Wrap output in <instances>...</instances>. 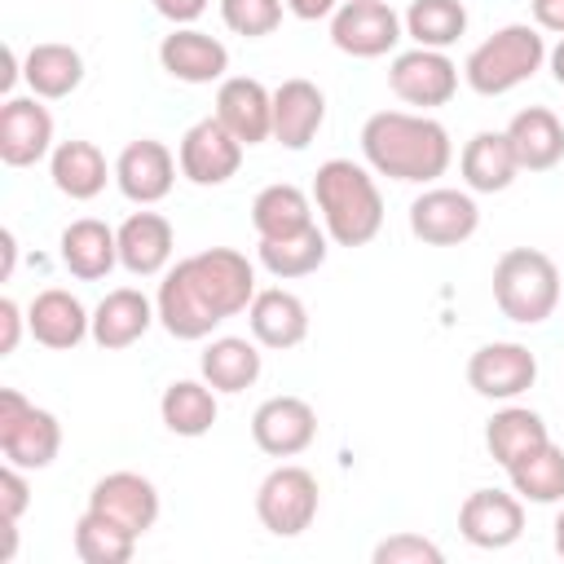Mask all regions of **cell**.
Segmentation results:
<instances>
[{
  "label": "cell",
  "mask_w": 564,
  "mask_h": 564,
  "mask_svg": "<svg viewBox=\"0 0 564 564\" xmlns=\"http://www.w3.org/2000/svg\"><path fill=\"white\" fill-rule=\"evenodd\" d=\"M256 300V264L234 247H207L176 260L154 295V313L172 339H207L220 322Z\"/></svg>",
  "instance_id": "cell-1"
},
{
  "label": "cell",
  "mask_w": 564,
  "mask_h": 564,
  "mask_svg": "<svg viewBox=\"0 0 564 564\" xmlns=\"http://www.w3.org/2000/svg\"><path fill=\"white\" fill-rule=\"evenodd\" d=\"M361 154L379 176L432 185L454 163V141L445 123L423 110H379L361 123Z\"/></svg>",
  "instance_id": "cell-2"
},
{
  "label": "cell",
  "mask_w": 564,
  "mask_h": 564,
  "mask_svg": "<svg viewBox=\"0 0 564 564\" xmlns=\"http://www.w3.org/2000/svg\"><path fill=\"white\" fill-rule=\"evenodd\" d=\"M313 207L335 247H366L383 229V194L370 167L352 159H326L313 176Z\"/></svg>",
  "instance_id": "cell-3"
},
{
  "label": "cell",
  "mask_w": 564,
  "mask_h": 564,
  "mask_svg": "<svg viewBox=\"0 0 564 564\" xmlns=\"http://www.w3.org/2000/svg\"><path fill=\"white\" fill-rule=\"evenodd\" d=\"M546 62V40L538 26L529 22H507L498 26L489 40H480L467 62H463V79L471 93L480 97H502L511 88H520L524 79H533Z\"/></svg>",
  "instance_id": "cell-4"
},
{
  "label": "cell",
  "mask_w": 564,
  "mask_h": 564,
  "mask_svg": "<svg viewBox=\"0 0 564 564\" xmlns=\"http://www.w3.org/2000/svg\"><path fill=\"white\" fill-rule=\"evenodd\" d=\"M564 286H560V269L546 251L538 247H511L498 256L494 264V304L507 322L516 326H538L555 313Z\"/></svg>",
  "instance_id": "cell-5"
},
{
  "label": "cell",
  "mask_w": 564,
  "mask_h": 564,
  "mask_svg": "<svg viewBox=\"0 0 564 564\" xmlns=\"http://www.w3.org/2000/svg\"><path fill=\"white\" fill-rule=\"evenodd\" d=\"M0 449L4 463L22 471H40L62 449V423L48 410L31 405L18 388H0Z\"/></svg>",
  "instance_id": "cell-6"
},
{
  "label": "cell",
  "mask_w": 564,
  "mask_h": 564,
  "mask_svg": "<svg viewBox=\"0 0 564 564\" xmlns=\"http://www.w3.org/2000/svg\"><path fill=\"white\" fill-rule=\"evenodd\" d=\"M317 507H322L317 476L300 463L273 467L256 489V516L273 538H300L317 520Z\"/></svg>",
  "instance_id": "cell-7"
},
{
  "label": "cell",
  "mask_w": 564,
  "mask_h": 564,
  "mask_svg": "<svg viewBox=\"0 0 564 564\" xmlns=\"http://www.w3.org/2000/svg\"><path fill=\"white\" fill-rule=\"evenodd\" d=\"M405 22L388 0H344L330 13V44L348 57H383L397 48Z\"/></svg>",
  "instance_id": "cell-8"
},
{
  "label": "cell",
  "mask_w": 564,
  "mask_h": 564,
  "mask_svg": "<svg viewBox=\"0 0 564 564\" xmlns=\"http://www.w3.org/2000/svg\"><path fill=\"white\" fill-rule=\"evenodd\" d=\"M480 229V207L471 189L432 185L410 203V234L427 247H458Z\"/></svg>",
  "instance_id": "cell-9"
},
{
  "label": "cell",
  "mask_w": 564,
  "mask_h": 564,
  "mask_svg": "<svg viewBox=\"0 0 564 564\" xmlns=\"http://www.w3.org/2000/svg\"><path fill=\"white\" fill-rule=\"evenodd\" d=\"M242 150L247 145L216 115H207L185 128V137L176 145V163H181V176L194 185H225L229 176H238Z\"/></svg>",
  "instance_id": "cell-10"
},
{
  "label": "cell",
  "mask_w": 564,
  "mask_h": 564,
  "mask_svg": "<svg viewBox=\"0 0 564 564\" xmlns=\"http://www.w3.org/2000/svg\"><path fill=\"white\" fill-rule=\"evenodd\" d=\"M388 88L405 101V106H419V110H432V106H445L454 93H458V66L445 57V48H405L392 57L388 66Z\"/></svg>",
  "instance_id": "cell-11"
},
{
  "label": "cell",
  "mask_w": 564,
  "mask_h": 564,
  "mask_svg": "<svg viewBox=\"0 0 564 564\" xmlns=\"http://www.w3.org/2000/svg\"><path fill=\"white\" fill-rule=\"evenodd\" d=\"M538 379V357L516 344V339H494L480 344L467 357V383L485 397V401H516L520 392H529Z\"/></svg>",
  "instance_id": "cell-12"
},
{
  "label": "cell",
  "mask_w": 564,
  "mask_h": 564,
  "mask_svg": "<svg viewBox=\"0 0 564 564\" xmlns=\"http://www.w3.org/2000/svg\"><path fill=\"white\" fill-rule=\"evenodd\" d=\"M251 441L269 458H295L317 441V410L304 397H269L251 414Z\"/></svg>",
  "instance_id": "cell-13"
},
{
  "label": "cell",
  "mask_w": 564,
  "mask_h": 564,
  "mask_svg": "<svg viewBox=\"0 0 564 564\" xmlns=\"http://www.w3.org/2000/svg\"><path fill=\"white\" fill-rule=\"evenodd\" d=\"M458 533L480 551H502L524 533V498L511 489H471L458 507Z\"/></svg>",
  "instance_id": "cell-14"
},
{
  "label": "cell",
  "mask_w": 564,
  "mask_h": 564,
  "mask_svg": "<svg viewBox=\"0 0 564 564\" xmlns=\"http://www.w3.org/2000/svg\"><path fill=\"white\" fill-rule=\"evenodd\" d=\"M176 154L154 141V137H141V141H128L115 159V185L123 198H132L137 207H150V203H163L176 185Z\"/></svg>",
  "instance_id": "cell-15"
},
{
  "label": "cell",
  "mask_w": 564,
  "mask_h": 564,
  "mask_svg": "<svg viewBox=\"0 0 564 564\" xmlns=\"http://www.w3.org/2000/svg\"><path fill=\"white\" fill-rule=\"evenodd\" d=\"M44 97H9L0 106V159L9 167H31L53 154V115Z\"/></svg>",
  "instance_id": "cell-16"
},
{
  "label": "cell",
  "mask_w": 564,
  "mask_h": 564,
  "mask_svg": "<svg viewBox=\"0 0 564 564\" xmlns=\"http://www.w3.org/2000/svg\"><path fill=\"white\" fill-rule=\"evenodd\" d=\"M88 507L110 516L115 524H123L128 533H150L159 520V489L150 476L141 471H106L93 489H88Z\"/></svg>",
  "instance_id": "cell-17"
},
{
  "label": "cell",
  "mask_w": 564,
  "mask_h": 564,
  "mask_svg": "<svg viewBox=\"0 0 564 564\" xmlns=\"http://www.w3.org/2000/svg\"><path fill=\"white\" fill-rule=\"evenodd\" d=\"M242 145H260L273 137V93L251 79V75H225L216 88V110H212Z\"/></svg>",
  "instance_id": "cell-18"
},
{
  "label": "cell",
  "mask_w": 564,
  "mask_h": 564,
  "mask_svg": "<svg viewBox=\"0 0 564 564\" xmlns=\"http://www.w3.org/2000/svg\"><path fill=\"white\" fill-rule=\"evenodd\" d=\"M159 62L181 84H216L229 70V48L198 26H172L159 44Z\"/></svg>",
  "instance_id": "cell-19"
},
{
  "label": "cell",
  "mask_w": 564,
  "mask_h": 564,
  "mask_svg": "<svg viewBox=\"0 0 564 564\" xmlns=\"http://www.w3.org/2000/svg\"><path fill=\"white\" fill-rule=\"evenodd\" d=\"M26 330L35 335V344L70 352L75 344H84V335H93V313L79 304V295L48 286L26 304Z\"/></svg>",
  "instance_id": "cell-20"
},
{
  "label": "cell",
  "mask_w": 564,
  "mask_h": 564,
  "mask_svg": "<svg viewBox=\"0 0 564 564\" xmlns=\"http://www.w3.org/2000/svg\"><path fill=\"white\" fill-rule=\"evenodd\" d=\"M115 234H119V264L132 278L167 273L172 251H176V234H172V220L167 216H159V212H132Z\"/></svg>",
  "instance_id": "cell-21"
},
{
  "label": "cell",
  "mask_w": 564,
  "mask_h": 564,
  "mask_svg": "<svg viewBox=\"0 0 564 564\" xmlns=\"http://www.w3.org/2000/svg\"><path fill=\"white\" fill-rule=\"evenodd\" d=\"M159 322L154 313V300L137 286H115L101 295V304L93 308V344L115 352V348H128L137 344L150 326Z\"/></svg>",
  "instance_id": "cell-22"
},
{
  "label": "cell",
  "mask_w": 564,
  "mask_h": 564,
  "mask_svg": "<svg viewBox=\"0 0 564 564\" xmlns=\"http://www.w3.org/2000/svg\"><path fill=\"white\" fill-rule=\"evenodd\" d=\"M247 326H251V339H256V344L286 352V348L304 344V335H308V308H304V300H300L295 291H286V286H264V291H256V300L247 304Z\"/></svg>",
  "instance_id": "cell-23"
},
{
  "label": "cell",
  "mask_w": 564,
  "mask_h": 564,
  "mask_svg": "<svg viewBox=\"0 0 564 564\" xmlns=\"http://www.w3.org/2000/svg\"><path fill=\"white\" fill-rule=\"evenodd\" d=\"M326 123V97L313 79H282L273 88V141L286 150H304Z\"/></svg>",
  "instance_id": "cell-24"
},
{
  "label": "cell",
  "mask_w": 564,
  "mask_h": 564,
  "mask_svg": "<svg viewBox=\"0 0 564 564\" xmlns=\"http://www.w3.org/2000/svg\"><path fill=\"white\" fill-rule=\"evenodd\" d=\"M57 256H62V264H66L70 278L97 282V278H106V273L119 264V234H115L106 220L79 216V220H70V225L62 229Z\"/></svg>",
  "instance_id": "cell-25"
},
{
  "label": "cell",
  "mask_w": 564,
  "mask_h": 564,
  "mask_svg": "<svg viewBox=\"0 0 564 564\" xmlns=\"http://www.w3.org/2000/svg\"><path fill=\"white\" fill-rule=\"evenodd\" d=\"M520 172H551L564 159V119L546 106H524L511 115V123L502 128Z\"/></svg>",
  "instance_id": "cell-26"
},
{
  "label": "cell",
  "mask_w": 564,
  "mask_h": 564,
  "mask_svg": "<svg viewBox=\"0 0 564 564\" xmlns=\"http://www.w3.org/2000/svg\"><path fill=\"white\" fill-rule=\"evenodd\" d=\"M458 172H463V185H467L471 194H502V189L516 181V172H520L507 132L485 128V132L467 137V145H463V154H458Z\"/></svg>",
  "instance_id": "cell-27"
},
{
  "label": "cell",
  "mask_w": 564,
  "mask_h": 564,
  "mask_svg": "<svg viewBox=\"0 0 564 564\" xmlns=\"http://www.w3.org/2000/svg\"><path fill=\"white\" fill-rule=\"evenodd\" d=\"M48 176L57 185V194L75 198V203H88L106 189V181L115 176V167H106V154L93 145V141H57L53 154H48Z\"/></svg>",
  "instance_id": "cell-28"
},
{
  "label": "cell",
  "mask_w": 564,
  "mask_h": 564,
  "mask_svg": "<svg viewBox=\"0 0 564 564\" xmlns=\"http://www.w3.org/2000/svg\"><path fill=\"white\" fill-rule=\"evenodd\" d=\"M22 79L35 97L44 101H57V97H70L79 84H84V57L79 48L62 44V40H44V44H31L26 57H22Z\"/></svg>",
  "instance_id": "cell-29"
},
{
  "label": "cell",
  "mask_w": 564,
  "mask_h": 564,
  "mask_svg": "<svg viewBox=\"0 0 564 564\" xmlns=\"http://www.w3.org/2000/svg\"><path fill=\"white\" fill-rule=\"evenodd\" d=\"M220 405H216V388L207 379H172L159 397V419L172 436H207L212 423H216Z\"/></svg>",
  "instance_id": "cell-30"
},
{
  "label": "cell",
  "mask_w": 564,
  "mask_h": 564,
  "mask_svg": "<svg viewBox=\"0 0 564 564\" xmlns=\"http://www.w3.org/2000/svg\"><path fill=\"white\" fill-rule=\"evenodd\" d=\"M308 225H317L313 220V198L291 181H273L251 198V229L260 238H291Z\"/></svg>",
  "instance_id": "cell-31"
},
{
  "label": "cell",
  "mask_w": 564,
  "mask_h": 564,
  "mask_svg": "<svg viewBox=\"0 0 564 564\" xmlns=\"http://www.w3.org/2000/svg\"><path fill=\"white\" fill-rule=\"evenodd\" d=\"M546 441H551V432H546L542 414L529 410V405H502V410L485 423V449H489V458H494L498 467L520 463L524 454H533V449L546 445Z\"/></svg>",
  "instance_id": "cell-32"
},
{
  "label": "cell",
  "mask_w": 564,
  "mask_h": 564,
  "mask_svg": "<svg viewBox=\"0 0 564 564\" xmlns=\"http://www.w3.org/2000/svg\"><path fill=\"white\" fill-rule=\"evenodd\" d=\"M203 379L216 388V392H242L260 379L264 361H260V348L242 335H220L203 348V361H198Z\"/></svg>",
  "instance_id": "cell-33"
},
{
  "label": "cell",
  "mask_w": 564,
  "mask_h": 564,
  "mask_svg": "<svg viewBox=\"0 0 564 564\" xmlns=\"http://www.w3.org/2000/svg\"><path fill=\"white\" fill-rule=\"evenodd\" d=\"M330 242V234L326 229H317V225H308V229H300V234H291V238H260L256 242V256H260V264L273 273V278H308V273H317L322 264H326V247Z\"/></svg>",
  "instance_id": "cell-34"
},
{
  "label": "cell",
  "mask_w": 564,
  "mask_h": 564,
  "mask_svg": "<svg viewBox=\"0 0 564 564\" xmlns=\"http://www.w3.org/2000/svg\"><path fill=\"white\" fill-rule=\"evenodd\" d=\"M70 542H75V555L84 564H128L137 551V533H128L123 524H115L110 516H101L93 507L75 520Z\"/></svg>",
  "instance_id": "cell-35"
},
{
  "label": "cell",
  "mask_w": 564,
  "mask_h": 564,
  "mask_svg": "<svg viewBox=\"0 0 564 564\" xmlns=\"http://www.w3.org/2000/svg\"><path fill=\"white\" fill-rule=\"evenodd\" d=\"M511 476V489L524 498V502H560L564 498V449L555 441L538 445L533 454H524L520 463L507 467Z\"/></svg>",
  "instance_id": "cell-36"
},
{
  "label": "cell",
  "mask_w": 564,
  "mask_h": 564,
  "mask_svg": "<svg viewBox=\"0 0 564 564\" xmlns=\"http://www.w3.org/2000/svg\"><path fill=\"white\" fill-rule=\"evenodd\" d=\"M401 22L419 48H449L467 31V9L463 0H410Z\"/></svg>",
  "instance_id": "cell-37"
},
{
  "label": "cell",
  "mask_w": 564,
  "mask_h": 564,
  "mask_svg": "<svg viewBox=\"0 0 564 564\" xmlns=\"http://www.w3.org/2000/svg\"><path fill=\"white\" fill-rule=\"evenodd\" d=\"M282 9H286V0H220L225 26L234 35H247V40L273 35L278 22H282Z\"/></svg>",
  "instance_id": "cell-38"
},
{
  "label": "cell",
  "mask_w": 564,
  "mask_h": 564,
  "mask_svg": "<svg viewBox=\"0 0 564 564\" xmlns=\"http://www.w3.org/2000/svg\"><path fill=\"white\" fill-rule=\"evenodd\" d=\"M370 560H375V564H441L445 555H441V546L427 542L423 533H392V538H383V542L375 546Z\"/></svg>",
  "instance_id": "cell-39"
},
{
  "label": "cell",
  "mask_w": 564,
  "mask_h": 564,
  "mask_svg": "<svg viewBox=\"0 0 564 564\" xmlns=\"http://www.w3.org/2000/svg\"><path fill=\"white\" fill-rule=\"evenodd\" d=\"M26 507H31L26 476H22V467L4 463V471H0V520H13V524H18Z\"/></svg>",
  "instance_id": "cell-40"
},
{
  "label": "cell",
  "mask_w": 564,
  "mask_h": 564,
  "mask_svg": "<svg viewBox=\"0 0 564 564\" xmlns=\"http://www.w3.org/2000/svg\"><path fill=\"white\" fill-rule=\"evenodd\" d=\"M159 18H167L172 26H189L207 13V0H150Z\"/></svg>",
  "instance_id": "cell-41"
},
{
  "label": "cell",
  "mask_w": 564,
  "mask_h": 564,
  "mask_svg": "<svg viewBox=\"0 0 564 564\" xmlns=\"http://www.w3.org/2000/svg\"><path fill=\"white\" fill-rule=\"evenodd\" d=\"M22 322H26L22 308L4 295V300H0V357H9V352L18 348V339H22Z\"/></svg>",
  "instance_id": "cell-42"
},
{
  "label": "cell",
  "mask_w": 564,
  "mask_h": 564,
  "mask_svg": "<svg viewBox=\"0 0 564 564\" xmlns=\"http://www.w3.org/2000/svg\"><path fill=\"white\" fill-rule=\"evenodd\" d=\"M529 9H533V26L538 31L564 35V0H529Z\"/></svg>",
  "instance_id": "cell-43"
},
{
  "label": "cell",
  "mask_w": 564,
  "mask_h": 564,
  "mask_svg": "<svg viewBox=\"0 0 564 564\" xmlns=\"http://www.w3.org/2000/svg\"><path fill=\"white\" fill-rule=\"evenodd\" d=\"M286 9L300 18V22H317V18H330L339 9V0H286Z\"/></svg>",
  "instance_id": "cell-44"
},
{
  "label": "cell",
  "mask_w": 564,
  "mask_h": 564,
  "mask_svg": "<svg viewBox=\"0 0 564 564\" xmlns=\"http://www.w3.org/2000/svg\"><path fill=\"white\" fill-rule=\"evenodd\" d=\"M0 247H4V269H0V278H13V260H18V242H13V229H4V234H0Z\"/></svg>",
  "instance_id": "cell-45"
},
{
  "label": "cell",
  "mask_w": 564,
  "mask_h": 564,
  "mask_svg": "<svg viewBox=\"0 0 564 564\" xmlns=\"http://www.w3.org/2000/svg\"><path fill=\"white\" fill-rule=\"evenodd\" d=\"M546 62H551V75H555V84H564V35L555 40V48H546Z\"/></svg>",
  "instance_id": "cell-46"
},
{
  "label": "cell",
  "mask_w": 564,
  "mask_h": 564,
  "mask_svg": "<svg viewBox=\"0 0 564 564\" xmlns=\"http://www.w3.org/2000/svg\"><path fill=\"white\" fill-rule=\"evenodd\" d=\"M551 529H555V533H551V538H555V555L564 560V507H560V516H555V524H551Z\"/></svg>",
  "instance_id": "cell-47"
}]
</instances>
